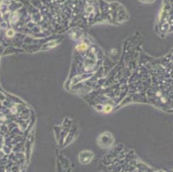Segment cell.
<instances>
[{
  "label": "cell",
  "mask_w": 173,
  "mask_h": 172,
  "mask_svg": "<svg viewBox=\"0 0 173 172\" xmlns=\"http://www.w3.org/2000/svg\"><path fill=\"white\" fill-rule=\"evenodd\" d=\"M110 110H111V107H110V106H106V108H105V111H106V112H110Z\"/></svg>",
  "instance_id": "obj_3"
},
{
  "label": "cell",
  "mask_w": 173,
  "mask_h": 172,
  "mask_svg": "<svg viewBox=\"0 0 173 172\" xmlns=\"http://www.w3.org/2000/svg\"><path fill=\"white\" fill-rule=\"evenodd\" d=\"M114 143V138L111 135V133H102L98 138V144L100 146L108 148Z\"/></svg>",
  "instance_id": "obj_1"
},
{
  "label": "cell",
  "mask_w": 173,
  "mask_h": 172,
  "mask_svg": "<svg viewBox=\"0 0 173 172\" xmlns=\"http://www.w3.org/2000/svg\"><path fill=\"white\" fill-rule=\"evenodd\" d=\"M93 157H94L93 153H91L90 151H84L79 154V161L84 164H88L92 160Z\"/></svg>",
  "instance_id": "obj_2"
}]
</instances>
